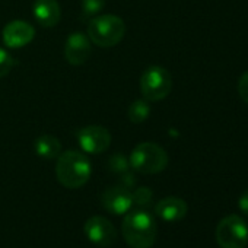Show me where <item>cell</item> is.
<instances>
[{
	"mask_svg": "<svg viewBox=\"0 0 248 248\" xmlns=\"http://www.w3.org/2000/svg\"><path fill=\"white\" fill-rule=\"evenodd\" d=\"M34 148H35L37 155L44 159H57L59 155L62 154L60 140L51 135H43V136L37 138Z\"/></svg>",
	"mask_w": 248,
	"mask_h": 248,
	"instance_id": "cell-14",
	"label": "cell"
},
{
	"mask_svg": "<svg viewBox=\"0 0 248 248\" xmlns=\"http://www.w3.org/2000/svg\"><path fill=\"white\" fill-rule=\"evenodd\" d=\"M151 115V107L146 101L143 99H138L135 101L127 111V117L132 123L135 124H140L143 121L148 120V117Z\"/></svg>",
	"mask_w": 248,
	"mask_h": 248,
	"instance_id": "cell-15",
	"label": "cell"
},
{
	"mask_svg": "<svg viewBox=\"0 0 248 248\" xmlns=\"http://www.w3.org/2000/svg\"><path fill=\"white\" fill-rule=\"evenodd\" d=\"M79 146L85 154L99 155L111 145V133L102 126H86L78 132Z\"/></svg>",
	"mask_w": 248,
	"mask_h": 248,
	"instance_id": "cell-7",
	"label": "cell"
},
{
	"mask_svg": "<svg viewBox=\"0 0 248 248\" xmlns=\"http://www.w3.org/2000/svg\"><path fill=\"white\" fill-rule=\"evenodd\" d=\"M2 37L8 48H22L34 40L35 30L25 21H12L3 28Z\"/></svg>",
	"mask_w": 248,
	"mask_h": 248,
	"instance_id": "cell-11",
	"label": "cell"
},
{
	"mask_svg": "<svg viewBox=\"0 0 248 248\" xmlns=\"http://www.w3.org/2000/svg\"><path fill=\"white\" fill-rule=\"evenodd\" d=\"M92 53L91 40L82 32H73L67 37L64 44V57L69 64L80 66L88 62Z\"/></svg>",
	"mask_w": 248,
	"mask_h": 248,
	"instance_id": "cell-10",
	"label": "cell"
},
{
	"mask_svg": "<svg viewBox=\"0 0 248 248\" xmlns=\"http://www.w3.org/2000/svg\"><path fill=\"white\" fill-rule=\"evenodd\" d=\"M215 238L220 248H245L248 244V225L239 215H228L217 223Z\"/></svg>",
	"mask_w": 248,
	"mask_h": 248,
	"instance_id": "cell-5",
	"label": "cell"
},
{
	"mask_svg": "<svg viewBox=\"0 0 248 248\" xmlns=\"http://www.w3.org/2000/svg\"><path fill=\"white\" fill-rule=\"evenodd\" d=\"M238 207H239V210L242 213L248 215V188L239 196V199H238Z\"/></svg>",
	"mask_w": 248,
	"mask_h": 248,
	"instance_id": "cell-21",
	"label": "cell"
},
{
	"mask_svg": "<svg viewBox=\"0 0 248 248\" xmlns=\"http://www.w3.org/2000/svg\"><path fill=\"white\" fill-rule=\"evenodd\" d=\"M172 91V78L161 66L148 67L140 78V92L146 101H162Z\"/></svg>",
	"mask_w": 248,
	"mask_h": 248,
	"instance_id": "cell-6",
	"label": "cell"
},
{
	"mask_svg": "<svg viewBox=\"0 0 248 248\" xmlns=\"http://www.w3.org/2000/svg\"><path fill=\"white\" fill-rule=\"evenodd\" d=\"M32 12L35 21L43 28H53L62 19V9L57 0H35Z\"/></svg>",
	"mask_w": 248,
	"mask_h": 248,
	"instance_id": "cell-12",
	"label": "cell"
},
{
	"mask_svg": "<svg viewBox=\"0 0 248 248\" xmlns=\"http://www.w3.org/2000/svg\"><path fill=\"white\" fill-rule=\"evenodd\" d=\"M132 197H133V204L140 206V207H145V206L151 204L152 197H154V193L148 187H139L136 191L132 193Z\"/></svg>",
	"mask_w": 248,
	"mask_h": 248,
	"instance_id": "cell-17",
	"label": "cell"
},
{
	"mask_svg": "<svg viewBox=\"0 0 248 248\" xmlns=\"http://www.w3.org/2000/svg\"><path fill=\"white\" fill-rule=\"evenodd\" d=\"M188 212L187 203L175 196L165 197L159 200L155 206V213L165 222H178L186 217Z\"/></svg>",
	"mask_w": 248,
	"mask_h": 248,
	"instance_id": "cell-13",
	"label": "cell"
},
{
	"mask_svg": "<svg viewBox=\"0 0 248 248\" xmlns=\"http://www.w3.org/2000/svg\"><path fill=\"white\" fill-rule=\"evenodd\" d=\"M105 6V0H82V15L83 18L96 16Z\"/></svg>",
	"mask_w": 248,
	"mask_h": 248,
	"instance_id": "cell-16",
	"label": "cell"
},
{
	"mask_svg": "<svg viewBox=\"0 0 248 248\" xmlns=\"http://www.w3.org/2000/svg\"><path fill=\"white\" fill-rule=\"evenodd\" d=\"M121 233L132 248H151L158 236V225L146 210H133L123 219Z\"/></svg>",
	"mask_w": 248,
	"mask_h": 248,
	"instance_id": "cell-1",
	"label": "cell"
},
{
	"mask_svg": "<svg viewBox=\"0 0 248 248\" xmlns=\"http://www.w3.org/2000/svg\"><path fill=\"white\" fill-rule=\"evenodd\" d=\"M86 238L98 247H111L117 239V229L112 222L104 216H91L83 226Z\"/></svg>",
	"mask_w": 248,
	"mask_h": 248,
	"instance_id": "cell-8",
	"label": "cell"
},
{
	"mask_svg": "<svg viewBox=\"0 0 248 248\" xmlns=\"http://www.w3.org/2000/svg\"><path fill=\"white\" fill-rule=\"evenodd\" d=\"M126 35V24L117 15H96L89 21L88 38L101 48L117 46Z\"/></svg>",
	"mask_w": 248,
	"mask_h": 248,
	"instance_id": "cell-3",
	"label": "cell"
},
{
	"mask_svg": "<svg viewBox=\"0 0 248 248\" xmlns=\"http://www.w3.org/2000/svg\"><path fill=\"white\" fill-rule=\"evenodd\" d=\"M238 95L245 104H248V70L244 72L238 80Z\"/></svg>",
	"mask_w": 248,
	"mask_h": 248,
	"instance_id": "cell-20",
	"label": "cell"
},
{
	"mask_svg": "<svg viewBox=\"0 0 248 248\" xmlns=\"http://www.w3.org/2000/svg\"><path fill=\"white\" fill-rule=\"evenodd\" d=\"M129 168V161L124 158L123 155H114L109 159V170L112 172H126Z\"/></svg>",
	"mask_w": 248,
	"mask_h": 248,
	"instance_id": "cell-19",
	"label": "cell"
},
{
	"mask_svg": "<svg viewBox=\"0 0 248 248\" xmlns=\"http://www.w3.org/2000/svg\"><path fill=\"white\" fill-rule=\"evenodd\" d=\"M129 165L140 174L152 175L162 172L168 165V154L164 148L152 142L139 143L130 154Z\"/></svg>",
	"mask_w": 248,
	"mask_h": 248,
	"instance_id": "cell-4",
	"label": "cell"
},
{
	"mask_svg": "<svg viewBox=\"0 0 248 248\" xmlns=\"http://www.w3.org/2000/svg\"><path fill=\"white\" fill-rule=\"evenodd\" d=\"M92 174V167L88 156L79 151H66L62 152L56 164V177L57 181L70 190L83 187Z\"/></svg>",
	"mask_w": 248,
	"mask_h": 248,
	"instance_id": "cell-2",
	"label": "cell"
},
{
	"mask_svg": "<svg viewBox=\"0 0 248 248\" xmlns=\"http://www.w3.org/2000/svg\"><path fill=\"white\" fill-rule=\"evenodd\" d=\"M15 66V59L6 50L0 48V78L6 76Z\"/></svg>",
	"mask_w": 248,
	"mask_h": 248,
	"instance_id": "cell-18",
	"label": "cell"
},
{
	"mask_svg": "<svg viewBox=\"0 0 248 248\" xmlns=\"http://www.w3.org/2000/svg\"><path fill=\"white\" fill-rule=\"evenodd\" d=\"M101 204L112 215H126L133 206V197L129 188L123 186H112L102 193Z\"/></svg>",
	"mask_w": 248,
	"mask_h": 248,
	"instance_id": "cell-9",
	"label": "cell"
}]
</instances>
